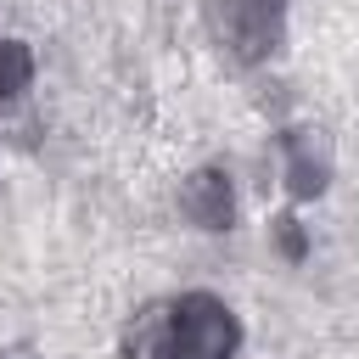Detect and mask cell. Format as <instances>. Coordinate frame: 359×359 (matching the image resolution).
I'll use <instances>...</instances> for the list:
<instances>
[{"label":"cell","instance_id":"1","mask_svg":"<svg viewBox=\"0 0 359 359\" xmlns=\"http://www.w3.org/2000/svg\"><path fill=\"white\" fill-rule=\"evenodd\" d=\"M236 348H241V320L213 292L151 303L123 331V359H236Z\"/></svg>","mask_w":359,"mask_h":359},{"label":"cell","instance_id":"2","mask_svg":"<svg viewBox=\"0 0 359 359\" xmlns=\"http://www.w3.org/2000/svg\"><path fill=\"white\" fill-rule=\"evenodd\" d=\"M202 11L213 45L241 67H258L286 45V0H208Z\"/></svg>","mask_w":359,"mask_h":359},{"label":"cell","instance_id":"3","mask_svg":"<svg viewBox=\"0 0 359 359\" xmlns=\"http://www.w3.org/2000/svg\"><path fill=\"white\" fill-rule=\"evenodd\" d=\"M280 174H286L292 202L325 196V191H331V174H337L331 135H325L320 123H292V129H280Z\"/></svg>","mask_w":359,"mask_h":359},{"label":"cell","instance_id":"4","mask_svg":"<svg viewBox=\"0 0 359 359\" xmlns=\"http://www.w3.org/2000/svg\"><path fill=\"white\" fill-rule=\"evenodd\" d=\"M174 208H180V219H185L191 230L224 236V230L236 224V185H230V168H219V163L191 168V174L180 180V191H174Z\"/></svg>","mask_w":359,"mask_h":359},{"label":"cell","instance_id":"5","mask_svg":"<svg viewBox=\"0 0 359 359\" xmlns=\"http://www.w3.org/2000/svg\"><path fill=\"white\" fill-rule=\"evenodd\" d=\"M34 84V45L28 39H0V107H11Z\"/></svg>","mask_w":359,"mask_h":359},{"label":"cell","instance_id":"6","mask_svg":"<svg viewBox=\"0 0 359 359\" xmlns=\"http://www.w3.org/2000/svg\"><path fill=\"white\" fill-rule=\"evenodd\" d=\"M275 241H280V252H286V258H303V252H309V241H303V230H297V219H292V213H280V219H275Z\"/></svg>","mask_w":359,"mask_h":359}]
</instances>
